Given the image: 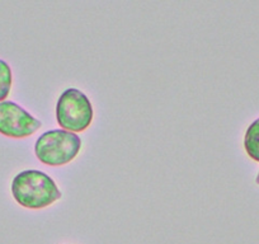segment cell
<instances>
[{
    "label": "cell",
    "mask_w": 259,
    "mask_h": 244,
    "mask_svg": "<svg viewBox=\"0 0 259 244\" xmlns=\"http://www.w3.org/2000/svg\"><path fill=\"white\" fill-rule=\"evenodd\" d=\"M11 190L16 202L29 210L49 208L62 196L56 182L37 169L19 172L12 181Z\"/></svg>",
    "instance_id": "6da1fadb"
},
{
    "label": "cell",
    "mask_w": 259,
    "mask_h": 244,
    "mask_svg": "<svg viewBox=\"0 0 259 244\" xmlns=\"http://www.w3.org/2000/svg\"><path fill=\"white\" fill-rule=\"evenodd\" d=\"M81 139L78 134L57 129L42 134L34 144V154L42 164L61 167L78 156Z\"/></svg>",
    "instance_id": "7a4b0ae2"
},
{
    "label": "cell",
    "mask_w": 259,
    "mask_h": 244,
    "mask_svg": "<svg viewBox=\"0 0 259 244\" xmlns=\"http://www.w3.org/2000/svg\"><path fill=\"white\" fill-rule=\"evenodd\" d=\"M93 116L91 99L79 89H65L57 99L56 119L62 130L84 133L92 125Z\"/></svg>",
    "instance_id": "3957f363"
},
{
    "label": "cell",
    "mask_w": 259,
    "mask_h": 244,
    "mask_svg": "<svg viewBox=\"0 0 259 244\" xmlns=\"http://www.w3.org/2000/svg\"><path fill=\"white\" fill-rule=\"evenodd\" d=\"M42 128V122L13 101L0 102V134L11 139L32 136Z\"/></svg>",
    "instance_id": "277c9868"
},
{
    "label": "cell",
    "mask_w": 259,
    "mask_h": 244,
    "mask_svg": "<svg viewBox=\"0 0 259 244\" xmlns=\"http://www.w3.org/2000/svg\"><path fill=\"white\" fill-rule=\"evenodd\" d=\"M244 149L249 158L259 163V118L254 119L246 129L244 136Z\"/></svg>",
    "instance_id": "5b68a950"
},
{
    "label": "cell",
    "mask_w": 259,
    "mask_h": 244,
    "mask_svg": "<svg viewBox=\"0 0 259 244\" xmlns=\"http://www.w3.org/2000/svg\"><path fill=\"white\" fill-rule=\"evenodd\" d=\"M13 86V74L9 64L0 59V102L7 101Z\"/></svg>",
    "instance_id": "8992f818"
},
{
    "label": "cell",
    "mask_w": 259,
    "mask_h": 244,
    "mask_svg": "<svg viewBox=\"0 0 259 244\" xmlns=\"http://www.w3.org/2000/svg\"><path fill=\"white\" fill-rule=\"evenodd\" d=\"M255 182H256V185H259V172H258V174H256V178H255Z\"/></svg>",
    "instance_id": "52a82bcc"
}]
</instances>
